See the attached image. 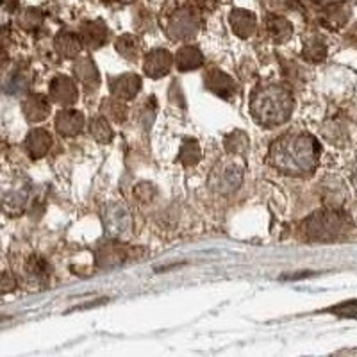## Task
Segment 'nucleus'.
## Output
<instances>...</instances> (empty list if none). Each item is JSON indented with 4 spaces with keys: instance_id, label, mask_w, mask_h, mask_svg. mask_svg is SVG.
I'll return each instance as SVG.
<instances>
[{
    "instance_id": "20e7f679",
    "label": "nucleus",
    "mask_w": 357,
    "mask_h": 357,
    "mask_svg": "<svg viewBox=\"0 0 357 357\" xmlns=\"http://www.w3.org/2000/svg\"><path fill=\"white\" fill-rule=\"evenodd\" d=\"M241 178H243V166L234 159H227L213 170L210 186L218 193H231L236 187H240Z\"/></svg>"
},
{
    "instance_id": "a211bd4d",
    "label": "nucleus",
    "mask_w": 357,
    "mask_h": 357,
    "mask_svg": "<svg viewBox=\"0 0 357 357\" xmlns=\"http://www.w3.org/2000/svg\"><path fill=\"white\" fill-rule=\"evenodd\" d=\"M81 41L88 47H102V45L108 41V32H105L104 27L101 26V29H96L95 23H88L83 29V34H81Z\"/></svg>"
},
{
    "instance_id": "4468645a",
    "label": "nucleus",
    "mask_w": 357,
    "mask_h": 357,
    "mask_svg": "<svg viewBox=\"0 0 357 357\" xmlns=\"http://www.w3.org/2000/svg\"><path fill=\"white\" fill-rule=\"evenodd\" d=\"M125 250L122 247H118L116 243L104 245V247L99 249V266H102V268L118 266L125 261Z\"/></svg>"
},
{
    "instance_id": "6ab92c4d",
    "label": "nucleus",
    "mask_w": 357,
    "mask_h": 357,
    "mask_svg": "<svg viewBox=\"0 0 357 357\" xmlns=\"http://www.w3.org/2000/svg\"><path fill=\"white\" fill-rule=\"evenodd\" d=\"M201 147H198V141L196 140H186L181 147V152H178V161L183 163L184 166H193L201 161Z\"/></svg>"
},
{
    "instance_id": "c85d7f7f",
    "label": "nucleus",
    "mask_w": 357,
    "mask_h": 357,
    "mask_svg": "<svg viewBox=\"0 0 357 357\" xmlns=\"http://www.w3.org/2000/svg\"><path fill=\"white\" fill-rule=\"evenodd\" d=\"M14 289V279L9 274H0V292H11Z\"/></svg>"
},
{
    "instance_id": "f8f14e48",
    "label": "nucleus",
    "mask_w": 357,
    "mask_h": 357,
    "mask_svg": "<svg viewBox=\"0 0 357 357\" xmlns=\"http://www.w3.org/2000/svg\"><path fill=\"white\" fill-rule=\"evenodd\" d=\"M22 109L29 122H41L50 113V104L45 101V96L31 95L23 101Z\"/></svg>"
},
{
    "instance_id": "0eeeda50",
    "label": "nucleus",
    "mask_w": 357,
    "mask_h": 357,
    "mask_svg": "<svg viewBox=\"0 0 357 357\" xmlns=\"http://www.w3.org/2000/svg\"><path fill=\"white\" fill-rule=\"evenodd\" d=\"M205 88L211 90L213 93H216L218 96H222L225 101L232 99L236 93V83L232 81V77H229L227 74H223L222 70H210V74H205Z\"/></svg>"
},
{
    "instance_id": "2eb2a0df",
    "label": "nucleus",
    "mask_w": 357,
    "mask_h": 357,
    "mask_svg": "<svg viewBox=\"0 0 357 357\" xmlns=\"http://www.w3.org/2000/svg\"><path fill=\"white\" fill-rule=\"evenodd\" d=\"M83 48V41L70 32H61L56 38V50L63 57H77Z\"/></svg>"
},
{
    "instance_id": "412c9836",
    "label": "nucleus",
    "mask_w": 357,
    "mask_h": 357,
    "mask_svg": "<svg viewBox=\"0 0 357 357\" xmlns=\"http://www.w3.org/2000/svg\"><path fill=\"white\" fill-rule=\"evenodd\" d=\"M247 148H249V138L243 132L234 131L225 138V150L229 154L241 156L243 152H247Z\"/></svg>"
},
{
    "instance_id": "5701e85b",
    "label": "nucleus",
    "mask_w": 357,
    "mask_h": 357,
    "mask_svg": "<svg viewBox=\"0 0 357 357\" xmlns=\"http://www.w3.org/2000/svg\"><path fill=\"white\" fill-rule=\"evenodd\" d=\"M27 84H29V81H27V77L22 72H13V74L6 77L2 86H4L6 93H9V95H17V93H22L23 90H26Z\"/></svg>"
},
{
    "instance_id": "a878e982",
    "label": "nucleus",
    "mask_w": 357,
    "mask_h": 357,
    "mask_svg": "<svg viewBox=\"0 0 357 357\" xmlns=\"http://www.w3.org/2000/svg\"><path fill=\"white\" fill-rule=\"evenodd\" d=\"M27 270H29V275L31 277H34V279L41 280L45 279V277H48V265L43 261V259H38V257H32L31 261H29V265H27Z\"/></svg>"
},
{
    "instance_id": "aec40b11",
    "label": "nucleus",
    "mask_w": 357,
    "mask_h": 357,
    "mask_svg": "<svg viewBox=\"0 0 357 357\" xmlns=\"http://www.w3.org/2000/svg\"><path fill=\"white\" fill-rule=\"evenodd\" d=\"M268 31L275 43H283L292 36V26L283 18H270L268 20Z\"/></svg>"
},
{
    "instance_id": "f257e3e1",
    "label": "nucleus",
    "mask_w": 357,
    "mask_h": 357,
    "mask_svg": "<svg viewBox=\"0 0 357 357\" xmlns=\"http://www.w3.org/2000/svg\"><path fill=\"white\" fill-rule=\"evenodd\" d=\"M318 159L320 143L305 132H289L280 136L270 147L272 165L284 174H313Z\"/></svg>"
},
{
    "instance_id": "4be33fe9",
    "label": "nucleus",
    "mask_w": 357,
    "mask_h": 357,
    "mask_svg": "<svg viewBox=\"0 0 357 357\" xmlns=\"http://www.w3.org/2000/svg\"><path fill=\"white\" fill-rule=\"evenodd\" d=\"M116 50L122 54L123 57H127L129 61L136 59V56L140 54V41L132 36H122L118 38L116 41Z\"/></svg>"
},
{
    "instance_id": "6e6552de",
    "label": "nucleus",
    "mask_w": 357,
    "mask_h": 357,
    "mask_svg": "<svg viewBox=\"0 0 357 357\" xmlns=\"http://www.w3.org/2000/svg\"><path fill=\"white\" fill-rule=\"evenodd\" d=\"M109 86H111V93L114 96H118L120 101H131L138 95L141 88V79L138 75L127 74L120 75V77H114L109 81Z\"/></svg>"
},
{
    "instance_id": "b1692460",
    "label": "nucleus",
    "mask_w": 357,
    "mask_h": 357,
    "mask_svg": "<svg viewBox=\"0 0 357 357\" xmlns=\"http://www.w3.org/2000/svg\"><path fill=\"white\" fill-rule=\"evenodd\" d=\"M90 127H92L93 138H95L96 141H101V143H108V141H111V138H113V131H111L109 123L105 122V118H93Z\"/></svg>"
},
{
    "instance_id": "9b49d317",
    "label": "nucleus",
    "mask_w": 357,
    "mask_h": 357,
    "mask_svg": "<svg viewBox=\"0 0 357 357\" xmlns=\"http://www.w3.org/2000/svg\"><path fill=\"white\" fill-rule=\"evenodd\" d=\"M84 125V116L77 111H61L56 118V129L63 136H75Z\"/></svg>"
},
{
    "instance_id": "f03ea898",
    "label": "nucleus",
    "mask_w": 357,
    "mask_h": 357,
    "mask_svg": "<svg viewBox=\"0 0 357 357\" xmlns=\"http://www.w3.org/2000/svg\"><path fill=\"white\" fill-rule=\"evenodd\" d=\"M295 102L292 93L283 86H261L250 99V111L257 122L265 127H275L287 122L293 113Z\"/></svg>"
},
{
    "instance_id": "cd10ccee",
    "label": "nucleus",
    "mask_w": 357,
    "mask_h": 357,
    "mask_svg": "<svg viewBox=\"0 0 357 357\" xmlns=\"http://www.w3.org/2000/svg\"><path fill=\"white\" fill-rule=\"evenodd\" d=\"M109 113L111 114H108V116H111L116 122H122L123 118H125V109H123L122 104H118V102H109Z\"/></svg>"
},
{
    "instance_id": "7ed1b4c3",
    "label": "nucleus",
    "mask_w": 357,
    "mask_h": 357,
    "mask_svg": "<svg viewBox=\"0 0 357 357\" xmlns=\"http://www.w3.org/2000/svg\"><path fill=\"white\" fill-rule=\"evenodd\" d=\"M352 222L338 210H323L311 214L304 222V232L311 241H334L350 231Z\"/></svg>"
},
{
    "instance_id": "bb28decb",
    "label": "nucleus",
    "mask_w": 357,
    "mask_h": 357,
    "mask_svg": "<svg viewBox=\"0 0 357 357\" xmlns=\"http://www.w3.org/2000/svg\"><path fill=\"white\" fill-rule=\"evenodd\" d=\"M332 313L340 314V316H352V318H357V300L345 302L341 305H336L332 307Z\"/></svg>"
},
{
    "instance_id": "423d86ee",
    "label": "nucleus",
    "mask_w": 357,
    "mask_h": 357,
    "mask_svg": "<svg viewBox=\"0 0 357 357\" xmlns=\"http://www.w3.org/2000/svg\"><path fill=\"white\" fill-rule=\"evenodd\" d=\"M172 63H174V57L168 50H163V48H157L148 54L147 59H145L143 70L148 77L159 79L163 75H166L170 72Z\"/></svg>"
},
{
    "instance_id": "393cba45",
    "label": "nucleus",
    "mask_w": 357,
    "mask_h": 357,
    "mask_svg": "<svg viewBox=\"0 0 357 357\" xmlns=\"http://www.w3.org/2000/svg\"><path fill=\"white\" fill-rule=\"evenodd\" d=\"M304 57L309 61H322L325 57V45L316 39V41H307L304 47Z\"/></svg>"
},
{
    "instance_id": "f3484780",
    "label": "nucleus",
    "mask_w": 357,
    "mask_h": 357,
    "mask_svg": "<svg viewBox=\"0 0 357 357\" xmlns=\"http://www.w3.org/2000/svg\"><path fill=\"white\" fill-rule=\"evenodd\" d=\"M232 27H234L236 34L241 38H249L256 29V20L250 13H243V11H236L231 17Z\"/></svg>"
},
{
    "instance_id": "39448f33",
    "label": "nucleus",
    "mask_w": 357,
    "mask_h": 357,
    "mask_svg": "<svg viewBox=\"0 0 357 357\" xmlns=\"http://www.w3.org/2000/svg\"><path fill=\"white\" fill-rule=\"evenodd\" d=\"M104 222L108 227V232L111 236H123L131 231L132 220L125 205L111 202L104 213Z\"/></svg>"
},
{
    "instance_id": "ddd939ff",
    "label": "nucleus",
    "mask_w": 357,
    "mask_h": 357,
    "mask_svg": "<svg viewBox=\"0 0 357 357\" xmlns=\"http://www.w3.org/2000/svg\"><path fill=\"white\" fill-rule=\"evenodd\" d=\"M204 65V56L196 47L186 45V47L178 48L177 52V68L181 72H190L195 68H201Z\"/></svg>"
},
{
    "instance_id": "1a4fd4ad",
    "label": "nucleus",
    "mask_w": 357,
    "mask_h": 357,
    "mask_svg": "<svg viewBox=\"0 0 357 357\" xmlns=\"http://www.w3.org/2000/svg\"><path fill=\"white\" fill-rule=\"evenodd\" d=\"M50 99L56 104L70 105L77 101V88H75L74 81L65 75H59L50 83Z\"/></svg>"
},
{
    "instance_id": "dca6fc26",
    "label": "nucleus",
    "mask_w": 357,
    "mask_h": 357,
    "mask_svg": "<svg viewBox=\"0 0 357 357\" xmlns=\"http://www.w3.org/2000/svg\"><path fill=\"white\" fill-rule=\"evenodd\" d=\"M75 75L79 77V81L84 84V86H96L99 84V72H96V66L93 65V61L90 57H81L77 63H75Z\"/></svg>"
},
{
    "instance_id": "c756f323",
    "label": "nucleus",
    "mask_w": 357,
    "mask_h": 357,
    "mask_svg": "<svg viewBox=\"0 0 357 357\" xmlns=\"http://www.w3.org/2000/svg\"><path fill=\"white\" fill-rule=\"evenodd\" d=\"M6 63H8V56H6L4 50H0V68H2V66H4Z\"/></svg>"
},
{
    "instance_id": "9d476101",
    "label": "nucleus",
    "mask_w": 357,
    "mask_h": 357,
    "mask_svg": "<svg viewBox=\"0 0 357 357\" xmlns=\"http://www.w3.org/2000/svg\"><path fill=\"white\" fill-rule=\"evenodd\" d=\"M52 145V136L48 134L45 129H34L31 134L27 136L26 140V148L29 156L38 159V157H43L48 152V148Z\"/></svg>"
}]
</instances>
